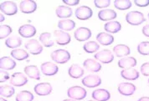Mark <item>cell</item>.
<instances>
[{"instance_id":"1","label":"cell","mask_w":149,"mask_h":101,"mask_svg":"<svg viewBox=\"0 0 149 101\" xmlns=\"http://www.w3.org/2000/svg\"><path fill=\"white\" fill-rule=\"evenodd\" d=\"M126 21L130 25L132 26H138L143 22L146 21L144 15L141 12L138 11H132L129 12L126 15Z\"/></svg>"},{"instance_id":"2","label":"cell","mask_w":149,"mask_h":101,"mask_svg":"<svg viewBox=\"0 0 149 101\" xmlns=\"http://www.w3.org/2000/svg\"><path fill=\"white\" fill-rule=\"evenodd\" d=\"M50 57L57 64H65L70 59V54L65 49H57L53 51Z\"/></svg>"},{"instance_id":"3","label":"cell","mask_w":149,"mask_h":101,"mask_svg":"<svg viewBox=\"0 0 149 101\" xmlns=\"http://www.w3.org/2000/svg\"><path fill=\"white\" fill-rule=\"evenodd\" d=\"M86 90L81 86H72L67 90V95L69 98L74 100H81L86 96Z\"/></svg>"},{"instance_id":"4","label":"cell","mask_w":149,"mask_h":101,"mask_svg":"<svg viewBox=\"0 0 149 101\" xmlns=\"http://www.w3.org/2000/svg\"><path fill=\"white\" fill-rule=\"evenodd\" d=\"M1 12L3 14L8 15V16H12L14 14H17L18 12V8L16 3L13 1H4L1 3Z\"/></svg>"},{"instance_id":"5","label":"cell","mask_w":149,"mask_h":101,"mask_svg":"<svg viewBox=\"0 0 149 101\" xmlns=\"http://www.w3.org/2000/svg\"><path fill=\"white\" fill-rule=\"evenodd\" d=\"M102 84L101 78L96 74H89L82 79V84L86 87L95 88Z\"/></svg>"},{"instance_id":"6","label":"cell","mask_w":149,"mask_h":101,"mask_svg":"<svg viewBox=\"0 0 149 101\" xmlns=\"http://www.w3.org/2000/svg\"><path fill=\"white\" fill-rule=\"evenodd\" d=\"M93 14L92 9L88 6H81L75 10V17L79 20H87Z\"/></svg>"},{"instance_id":"7","label":"cell","mask_w":149,"mask_h":101,"mask_svg":"<svg viewBox=\"0 0 149 101\" xmlns=\"http://www.w3.org/2000/svg\"><path fill=\"white\" fill-rule=\"evenodd\" d=\"M96 60H99L102 64H109L114 60V55L109 49H103L94 55Z\"/></svg>"},{"instance_id":"8","label":"cell","mask_w":149,"mask_h":101,"mask_svg":"<svg viewBox=\"0 0 149 101\" xmlns=\"http://www.w3.org/2000/svg\"><path fill=\"white\" fill-rule=\"evenodd\" d=\"M25 48L31 54L38 55L40 54L43 51V47L35 39H30L25 44Z\"/></svg>"},{"instance_id":"9","label":"cell","mask_w":149,"mask_h":101,"mask_svg":"<svg viewBox=\"0 0 149 101\" xmlns=\"http://www.w3.org/2000/svg\"><path fill=\"white\" fill-rule=\"evenodd\" d=\"M10 84L15 87H21L25 85L28 83V79L26 76L22 73H14L10 77Z\"/></svg>"},{"instance_id":"10","label":"cell","mask_w":149,"mask_h":101,"mask_svg":"<svg viewBox=\"0 0 149 101\" xmlns=\"http://www.w3.org/2000/svg\"><path fill=\"white\" fill-rule=\"evenodd\" d=\"M19 8L24 14H32L37 9V3L33 0H24L19 3Z\"/></svg>"},{"instance_id":"11","label":"cell","mask_w":149,"mask_h":101,"mask_svg":"<svg viewBox=\"0 0 149 101\" xmlns=\"http://www.w3.org/2000/svg\"><path fill=\"white\" fill-rule=\"evenodd\" d=\"M74 39L77 41H86L91 37V31L88 28L81 27L77 28L74 33Z\"/></svg>"},{"instance_id":"12","label":"cell","mask_w":149,"mask_h":101,"mask_svg":"<svg viewBox=\"0 0 149 101\" xmlns=\"http://www.w3.org/2000/svg\"><path fill=\"white\" fill-rule=\"evenodd\" d=\"M41 72L46 76H53L58 73L59 68L51 62H45L41 64Z\"/></svg>"},{"instance_id":"13","label":"cell","mask_w":149,"mask_h":101,"mask_svg":"<svg viewBox=\"0 0 149 101\" xmlns=\"http://www.w3.org/2000/svg\"><path fill=\"white\" fill-rule=\"evenodd\" d=\"M54 35L56 39V43L59 45H66L71 41V37L69 33L64 32L62 30L54 31Z\"/></svg>"},{"instance_id":"14","label":"cell","mask_w":149,"mask_h":101,"mask_svg":"<svg viewBox=\"0 0 149 101\" xmlns=\"http://www.w3.org/2000/svg\"><path fill=\"white\" fill-rule=\"evenodd\" d=\"M35 94L40 96H46L52 92V86L49 83H40L34 88Z\"/></svg>"},{"instance_id":"15","label":"cell","mask_w":149,"mask_h":101,"mask_svg":"<svg viewBox=\"0 0 149 101\" xmlns=\"http://www.w3.org/2000/svg\"><path fill=\"white\" fill-rule=\"evenodd\" d=\"M36 28L31 24H24L19 28V34L23 38H32L36 34Z\"/></svg>"},{"instance_id":"16","label":"cell","mask_w":149,"mask_h":101,"mask_svg":"<svg viewBox=\"0 0 149 101\" xmlns=\"http://www.w3.org/2000/svg\"><path fill=\"white\" fill-rule=\"evenodd\" d=\"M136 91V86L133 84L131 83H122L119 84L118 86V92L122 95L125 96H130L135 93Z\"/></svg>"},{"instance_id":"17","label":"cell","mask_w":149,"mask_h":101,"mask_svg":"<svg viewBox=\"0 0 149 101\" xmlns=\"http://www.w3.org/2000/svg\"><path fill=\"white\" fill-rule=\"evenodd\" d=\"M92 98L95 101H107L111 98V94L107 89H98L92 92Z\"/></svg>"},{"instance_id":"18","label":"cell","mask_w":149,"mask_h":101,"mask_svg":"<svg viewBox=\"0 0 149 101\" xmlns=\"http://www.w3.org/2000/svg\"><path fill=\"white\" fill-rule=\"evenodd\" d=\"M83 65H84V67L86 68L87 70L91 71V72H93V73L99 72L102 69L101 64L98 63L95 59H86V60L84 61V63H83Z\"/></svg>"},{"instance_id":"19","label":"cell","mask_w":149,"mask_h":101,"mask_svg":"<svg viewBox=\"0 0 149 101\" xmlns=\"http://www.w3.org/2000/svg\"><path fill=\"white\" fill-rule=\"evenodd\" d=\"M117 14L113 9H103L98 13V18L102 21H112L116 18Z\"/></svg>"},{"instance_id":"20","label":"cell","mask_w":149,"mask_h":101,"mask_svg":"<svg viewBox=\"0 0 149 101\" xmlns=\"http://www.w3.org/2000/svg\"><path fill=\"white\" fill-rule=\"evenodd\" d=\"M121 76L127 80H136L139 78V72L133 68H126L121 72Z\"/></svg>"},{"instance_id":"21","label":"cell","mask_w":149,"mask_h":101,"mask_svg":"<svg viewBox=\"0 0 149 101\" xmlns=\"http://www.w3.org/2000/svg\"><path fill=\"white\" fill-rule=\"evenodd\" d=\"M24 73L27 75L29 78L33 79V80H40V73L39 68L35 65H29L24 68Z\"/></svg>"},{"instance_id":"22","label":"cell","mask_w":149,"mask_h":101,"mask_svg":"<svg viewBox=\"0 0 149 101\" xmlns=\"http://www.w3.org/2000/svg\"><path fill=\"white\" fill-rule=\"evenodd\" d=\"M0 67L3 70H12L16 67V63L9 57H2L0 59Z\"/></svg>"},{"instance_id":"23","label":"cell","mask_w":149,"mask_h":101,"mask_svg":"<svg viewBox=\"0 0 149 101\" xmlns=\"http://www.w3.org/2000/svg\"><path fill=\"white\" fill-rule=\"evenodd\" d=\"M96 40L104 46L110 45L113 43L114 37L108 33H100L96 36Z\"/></svg>"},{"instance_id":"24","label":"cell","mask_w":149,"mask_h":101,"mask_svg":"<svg viewBox=\"0 0 149 101\" xmlns=\"http://www.w3.org/2000/svg\"><path fill=\"white\" fill-rule=\"evenodd\" d=\"M84 69L78 64H72L68 69L69 76L72 79H80L84 74Z\"/></svg>"},{"instance_id":"25","label":"cell","mask_w":149,"mask_h":101,"mask_svg":"<svg viewBox=\"0 0 149 101\" xmlns=\"http://www.w3.org/2000/svg\"><path fill=\"white\" fill-rule=\"evenodd\" d=\"M55 14L60 19H68L72 15V9L68 6L61 5L57 7L55 10Z\"/></svg>"},{"instance_id":"26","label":"cell","mask_w":149,"mask_h":101,"mask_svg":"<svg viewBox=\"0 0 149 101\" xmlns=\"http://www.w3.org/2000/svg\"><path fill=\"white\" fill-rule=\"evenodd\" d=\"M136 65V60L133 57H126L118 61V66L124 69L135 67Z\"/></svg>"},{"instance_id":"27","label":"cell","mask_w":149,"mask_h":101,"mask_svg":"<svg viewBox=\"0 0 149 101\" xmlns=\"http://www.w3.org/2000/svg\"><path fill=\"white\" fill-rule=\"evenodd\" d=\"M104 28L107 32H108V34H116L122 29V25L117 21H110L104 25Z\"/></svg>"},{"instance_id":"28","label":"cell","mask_w":149,"mask_h":101,"mask_svg":"<svg viewBox=\"0 0 149 101\" xmlns=\"http://www.w3.org/2000/svg\"><path fill=\"white\" fill-rule=\"evenodd\" d=\"M113 52L116 54V56H117V57H124V56H127L130 54L131 49L127 45L118 44L113 48Z\"/></svg>"},{"instance_id":"29","label":"cell","mask_w":149,"mask_h":101,"mask_svg":"<svg viewBox=\"0 0 149 101\" xmlns=\"http://www.w3.org/2000/svg\"><path fill=\"white\" fill-rule=\"evenodd\" d=\"M58 27L62 31H71L75 27V23L71 19H62L59 21Z\"/></svg>"},{"instance_id":"30","label":"cell","mask_w":149,"mask_h":101,"mask_svg":"<svg viewBox=\"0 0 149 101\" xmlns=\"http://www.w3.org/2000/svg\"><path fill=\"white\" fill-rule=\"evenodd\" d=\"M21 44H22V39L18 36L9 37L5 41V45L8 48H15L19 47Z\"/></svg>"},{"instance_id":"31","label":"cell","mask_w":149,"mask_h":101,"mask_svg":"<svg viewBox=\"0 0 149 101\" xmlns=\"http://www.w3.org/2000/svg\"><path fill=\"white\" fill-rule=\"evenodd\" d=\"M11 56L17 59V60H24L29 58V54L24 49H19V48H15L13 51H11Z\"/></svg>"},{"instance_id":"32","label":"cell","mask_w":149,"mask_h":101,"mask_svg":"<svg viewBox=\"0 0 149 101\" xmlns=\"http://www.w3.org/2000/svg\"><path fill=\"white\" fill-rule=\"evenodd\" d=\"M40 41L41 44L45 46V47H52L54 45V42L51 39V34L49 33H43L40 35Z\"/></svg>"},{"instance_id":"33","label":"cell","mask_w":149,"mask_h":101,"mask_svg":"<svg viewBox=\"0 0 149 101\" xmlns=\"http://www.w3.org/2000/svg\"><path fill=\"white\" fill-rule=\"evenodd\" d=\"M16 101H33L34 100V94L28 90L21 91L16 96Z\"/></svg>"},{"instance_id":"34","label":"cell","mask_w":149,"mask_h":101,"mask_svg":"<svg viewBox=\"0 0 149 101\" xmlns=\"http://www.w3.org/2000/svg\"><path fill=\"white\" fill-rule=\"evenodd\" d=\"M99 48H100V45L95 41H89L84 44L83 49L88 54H92V53L96 52L99 49Z\"/></svg>"},{"instance_id":"35","label":"cell","mask_w":149,"mask_h":101,"mask_svg":"<svg viewBox=\"0 0 149 101\" xmlns=\"http://www.w3.org/2000/svg\"><path fill=\"white\" fill-rule=\"evenodd\" d=\"M114 6L119 10H127L132 7V2L129 0H116Z\"/></svg>"},{"instance_id":"36","label":"cell","mask_w":149,"mask_h":101,"mask_svg":"<svg viewBox=\"0 0 149 101\" xmlns=\"http://www.w3.org/2000/svg\"><path fill=\"white\" fill-rule=\"evenodd\" d=\"M0 94L3 97L9 98L14 95V88L11 85H3L0 88Z\"/></svg>"},{"instance_id":"37","label":"cell","mask_w":149,"mask_h":101,"mask_svg":"<svg viewBox=\"0 0 149 101\" xmlns=\"http://www.w3.org/2000/svg\"><path fill=\"white\" fill-rule=\"evenodd\" d=\"M137 52L142 55H149V42L144 41L138 44Z\"/></svg>"},{"instance_id":"38","label":"cell","mask_w":149,"mask_h":101,"mask_svg":"<svg viewBox=\"0 0 149 101\" xmlns=\"http://www.w3.org/2000/svg\"><path fill=\"white\" fill-rule=\"evenodd\" d=\"M12 33V28L8 25H1L0 28V39H5Z\"/></svg>"},{"instance_id":"39","label":"cell","mask_w":149,"mask_h":101,"mask_svg":"<svg viewBox=\"0 0 149 101\" xmlns=\"http://www.w3.org/2000/svg\"><path fill=\"white\" fill-rule=\"evenodd\" d=\"M94 4L98 8H104L110 6L111 1L110 0H95L94 1Z\"/></svg>"},{"instance_id":"40","label":"cell","mask_w":149,"mask_h":101,"mask_svg":"<svg viewBox=\"0 0 149 101\" xmlns=\"http://www.w3.org/2000/svg\"><path fill=\"white\" fill-rule=\"evenodd\" d=\"M141 73L144 76H149V63H144L140 68Z\"/></svg>"},{"instance_id":"41","label":"cell","mask_w":149,"mask_h":101,"mask_svg":"<svg viewBox=\"0 0 149 101\" xmlns=\"http://www.w3.org/2000/svg\"><path fill=\"white\" fill-rule=\"evenodd\" d=\"M8 79H10L8 73L6 72L5 70H1V74H0V82L3 83L5 81H7Z\"/></svg>"},{"instance_id":"42","label":"cell","mask_w":149,"mask_h":101,"mask_svg":"<svg viewBox=\"0 0 149 101\" xmlns=\"http://www.w3.org/2000/svg\"><path fill=\"white\" fill-rule=\"evenodd\" d=\"M134 3L138 7H147L149 5V0H135Z\"/></svg>"},{"instance_id":"43","label":"cell","mask_w":149,"mask_h":101,"mask_svg":"<svg viewBox=\"0 0 149 101\" xmlns=\"http://www.w3.org/2000/svg\"><path fill=\"white\" fill-rule=\"evenodd\" d=\"M63 3L66 5L74 6V5H77L80 3V1L79 0H63Z\"/></svg>"},{"instance_id":"44","label":"cell","mask_w":149,"mask_h":101,"mask_svg":"<svg viewBox=\"0 0 149 101\" xmlns=\"http://www.w3.org/2000/svg\"><path fill=\"white\" fill-rule=\"evenodd\" d=\"M142 32L143 35H145L146 37H149V24L145 25L144 27L142 28Z\"/></svg>"},{"instance_id":"45","label":"cell","mask_w":149,"mask_h":101,"mask_svg":"<svg viewBox=\"0 0 149 101\" xmlns=\"http://www.w3.org/2000/svg\"><path fill=\"white\" fill-rule=\"evenodd\" d=\"M137 101H149V97H142Z\"/></svg>"},{"instance_id":"46","label":"cell","mask_w":149,"mask_h":101,"mask_svg":"<svg viewBox=\"0 0 149 101\" xmlns=\"http://www.w3.org/2000/svg\"><path fill=\"white\" fill-rule=\"evenodd\" d=\"M0 21H1V23L4 21V16H3L2 14H1V15H0Z\"/></svg>"},{"instance_id":"47","label":"cell","mask_w":149,"mask_h":101,"mask_svg":"<svg viewBox=\"0 0 149 101\" xmlns=\"http://www.w3.org/2000/svg\"><path fill=\"white\" fill-rule=\"evenodd\" d=\"M63 101H76L74 100H71V99H66V100H64Z\"/></svg>"},{"instance_id":"48","label":"cell","mask_w":149,"mask_h":101,"mask_svg":"<svg viewBox=\"0 0 149 101\" xmlns=\"http://www.w3.org/2000/svg\"><path fill=\"white\" fill-rule=\"evenodd\" d=\"M0 101H7V100H6L5 99H2V98H1V100H0Z\"/></svg>"},{"instance_id":"49","label":"cell","mask_w":149,"mask_h":101,"mask_svg":"<svg viewBox=\"0 0 149 101\" xmlns=\"http://www.w3.org/2000/svg\"><path fill=\"white\" fill-rule=\"evenodd\" d=\"M148 19H149V14H148Z\"/></svg>"},{"instance_id":"50","label":"cell","mask_w":149,"mask_h":101,"mask_svg":"<svg viewBox=\"0 0 149 101\" xmlns=\"http://www.w3.org/2000/svg\"><path fill=\"white\" fill-rule=\"evenodd\" d=\"M88 101H95V100H88Z\"/></svg>"},{"instance_id":"51","label":"cell","mask_w":149,"mask_h":101,"mask_svg":"<svg viewBox=\"0 0 149 101\" xmlns=\"http://www.w3.org/2000/svg\"><path fill=\"white\" fill-rule=\"evenodd\" d=\"M148 83H149V80H148Z\"/></svg>"}]
</instances>
